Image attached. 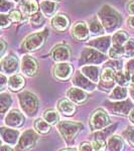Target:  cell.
I'll return each mask as SVG.
<instances>
[{"label":"cell","mask_w":134,"mask_h":151,"mask_svg":"<svg viewBox=\"0 0 134 151\" xmlns=\"http://www.w3.org/2000/svg\"><path fill=\"white\" fill-rule=\"evenodd\" d=\"M38 9V4L35 0H26L21 5V10L26 16H30L36 13Z\"/></svg>","instance_id":"d4e9b609"},{"label":"cell","mask_w":134,"mask_h":151,"mask_svg":"<svg viewBox=\"0 0 134 151\" xmlns=\"http://www.w3.org/2000/svg\"><path fill=\"white\" fill-rule=\"evenodd\" d=\"M47 35V31H40V32H35L26 36L22 42L23 50H27V52H35V50L40 48L45 43Z\"/></svg>","instance_id":"277c9868"},{"label":"cell","mask_w":134,"mask_h":151,"mask_svg":"<svg viewBox=\"0 0 134 151\" xmlns=\"http://www.w3.org/2000/svg\"><path fill=\"white\" fill-rule=\"evenodd\" d=\"M83 128V125L78 122H72V121H61L58 123V130L63 136V138L67 143L71 144L74 142L75 138Z\"/></svg>","instance_id":"7a4b0ae2"},{"label":"cell","mask_w":134,"mask_h":151,"mask_svg":"<svg viewBox=\"0 0 134 151\" xmlns=\"http://www.w3.org/2000/svg\"><path fill=\"white\" fill-rule=\"evenodd\" d=\"M12 104V98L9 94L2 93L0 95V109H1V113L4 114L8 110L9 107Z\"/></svg>","instance_id":"f1b7e54d"},{"label":"cell","mask_w":134,"mask_h":151,"mask_svg":"<svg viewBox=\"0 0 134 151\" xmlns=\"http://www.w3.org/2000/svg\"><path fill=\"white\" fill-rule=\"evenodd\" d=\"M123 55H125V50L122 45H113V47L109 50V57L112 58H119Z\"/></svg>","instance_id":"836d02e7"},{"label":"cell","mask_w":134,"mask_h":151,"mask_svg":"<svg viewBox=\"0 0 134 151\" xmlns=\"http://www.w3.org/2000/svg\"><path fill=\"white\" fill-rule=\"evenodd\" d=\"M69 19L66 15L63 14H58L55 15V17L52 20V25L55 29H57L58 31H64L68 28L69 26Z\"/></svg>","instance_id":"44dd1931"},{"label":"cell","mask_w":134,"mask_h":151,"mask_svg":"<svg viewBox=\"0 0 134 151\" xmlns=\"http://www.w3.org/2000/svg\"><path fill=\"white\" fill-rule=\"evenodd\" d=\"M127 10L130 14L134 15V1H131L127 5Z\"/></svg>","instance_id":"ee69618b"},{"label":"cell","mask_w":134,"mask_h":151,"mask_svg":"<svg viewBox=\"0 0 134 151\" xmlns=\"http://www.w3.org/2000/svg\"><path fill=\"white\" fill-rule=\"evenodd\" d=\"M131 81V75L126 70V72H122V70H119V72L116 73L115 75V82L119 86H128L130 84Z\"/></svg>","instance_id":"484cf974"},{"label":"cell","mask_w":134,"mask_h":151,"mask_svg":"<svg viewBox=\"0 0 134 151\" xmlns=\"http://www.w3.org/2000/svg\"><path fill=\"white\" fill-rule=\"evenodd\" d=\"M21 70L28 77H32L37 70V63L30 55H24L21 60Z\"/></svg>","instance_id":"7c38bea8"},{"label":"cell","mask_w":134,"mask_h":151,"mask_svg":"<svg viewBox=\"0 0 134 151\" xmlns=\"http://www.w3.org/2000/svg\"><path fill=\"white\" fill-rule=\"evenodd\" d=\"M53 1H57V0H53Z\"/></svg>","instance_id":"db71d44e"},{"label":"cell","mask_w":134,"mask_h":151,"mask_svg":"<svg viewBox=\"0 0 134 151\" xmlns=\"http://www.w3.org/2000/svg\"><path fill=\"white\" fill-rule=\"evenodd\" d=\"M1 45H2V48H1V55H3V52H4V50H5V47H6V45H5V42H4V40H1Z\"/></svg>","instance_id":"c3c4849f"},{"label":"cell","mask_w":134,"mask_h":151,"mask_svg":"<svg viewBox=\"0 0 134 151\" xmlns=\"http://www.w3.org/2000/svg\"><path fill=\"white\" fill-rule=\"evenodd\" d=\"M90 29L84 21H80L74 24L72 28V33L74 37L78 40H86L90 35Z\"/></svg>","instance_id":"5bb4252c"},{"label":"cell","mask_w":134,"mask_h":151,"mask_svg":"<svg viewBox=\"0 0 134 151\" xmlns=\"http://www.w3.org/2000/svg\"><path fill=\"white\" fill-rule=\"evenodd\" d=\"M0 23H1V27L2 28H6V27H9L11 24V19L9 16L5 15V14L2 13L0 15Z\"/></svg>","instance_id":"f35d334b"},{"label":"cell","mask_w":134,"mask_h":151,"mask_svg":"<svg viewBox=\"0 0 134 151\" xmlns=\"http://www.w3.org/2000/svg\"><path fill=\"white\" fill-rule=\"evenodd\" d=\"M127 40H128V35L124 30L117 31L112 36V43L116 45H123L124 43L127 42Z\"/></svg>","instance_id":"83f0119b"},{"label":"cell","mask_w":134,"mask_h":151,"mask_svg":"<svg viewBox=\"0 0 134 151\" xmlns=\"http://www.w3.org/2000/svg\"><path fill=\"white\" fill-rule=\"evenodd\" d=\"M123 136L131 145L134 146V127H128L123 132Z\"/></svg>","instance_id":"8d00e7d4"},{"label":"cell","mask_w":134,"mask_h":151,"mask_svg":"<svg viewBox=\"0 0 134 151\" xmlns=\"http://www.w3.org/2000/svg\"><path fill=\"white\" fill-rule=\"evenodd\" d=\"M24 84H25V81H24L23 78L19 75L11 76L8 80V83H7V85H8L9 89H10L11 91H19V90L23 88Z\"/></svg>","instance_id":"603a6c76"},{"label":"cell","mask_w":134,"mask_h":151,"mask_svg":"<svg viewBox=\"0 0 134 151\" xmlns=\"http://www.w3.org/2000/svg\"><path fill=\"white\" fill-rule=\"evenodd\" d=\"M25 118L22 115V113H20L18 110L14 109V110L10 111L8 113V115L5 118V124L8 127L11 128H18L24 123Z\"/></svg>","instance_id":"8fae6325"},{"label":"cell","mask_w":134,"mask_h":151,"mask_svg":"<svg viewBox=\"0 0 134 151\" xmlns=\"http://www.w3.org/2000/svg\"><path fill=\"white\" fill-rule=\"evenodd\" d=\"M9 17L12 21H19L21 19V14L18 10H12L9 14Z\"/></svg>","instance_id":"b9f144b4"},{"label":"cell","mask_w":134,"mask_h":151,"mask_svg":"<svg viewBox=\"0 0 134 151\" xmlns=\"http://www.w3.org/2000/svg\"><path fill=\"white\" fill-rule=\"evenodd\" d=\"M108 149L109 151H123L124 142L122 138L118 135L111 136L108 140Z\"/></svg>","instance_id":"cb8c5ba5"},{"label":"cell","mask_w":134,"mask_h":151,"mask_svg":"<svg viewBox=\"0 0 134 151\" xmlns=\"http://www.w3.org/2000/svg\"><path fill=\"white\" fill-rule=\"evenodd\" d=\"M7 1H10V0H7Z\"/></svg>","instance_id":"11a10c76"},{"label":"cell","mask_w":134,"mask_h":151,"mask_svg":"<svg viewBox=\"0 0 134 151\" xmlns=\"http://www.w3.org/2000/svg\"><path fill=\"white\" fill-rule=\"evenodd\" d=\"M127 23H128V25L130 26V27L134 28V16H131V17H129L127 19Z\"/></svg>","instance_id":"bcb514c9"},{"label":"cell","mask_w":134,"mask_h":151,"mask_svg":"<svg viewBox=\"0 0 134 151\" xmlns=\"http://www.w3.org/2000/svg\"><path fill=\"white\" fill-rule=\"evenodd\" d=\"M90 32L94 35H101L104 32V27L98 19H93L89 22Z\"/></svg>","instance_id":"f546056e"},{"label":"cell","mask_w":134,"mask_h":151,"mask_svg":"<svg viewBox=\"0 0 134 151\" xmlns=\"http://www.w3.org/2000/svg\"><path fill=\"white\" fill-rule=\"evenodd\" d=\"M73 84L76 87L80 88V89L86 90V91H94L96 89V86L94 85V83L90 81L89 79L82 74V73H77L75 75L74 79H73Z\"/></svg>","instance_id":"4fadbf2b"},{"label":"cell","mask_w":134,"mask_h":151,"mask_svg":"<svg viewBox=\"0 0 134 151\" xmlns=\"http://www.w3.org/2000/svg\"><path fill=\"white\" fill-rule=\"evenodd\" d=\"M115 70L113 68L111 67H106L104 68L103 72L101 73V80L102 82H106V83H110L115 81Z\"/></svg>","instance_id":"1f68e13d"},{"label":"cell","mask_w":134,"mask_h":151,"mask_svg":"<svg viewBox=\"0 0 134 151\" xmlns=\"http://www.w3.org/2000/svg\"><path fill=\"white\" fill-rule=\"evenodd\" d=\"M72 65L65 62L58 63L53 68V75L58 80H61V81H67L68 79H70V77L72 76Z\"/></svg>","instance_id":"30bf717a"},{"label":"cell","mask_w":134,"mask_h":151,"mask_svg":"<svg viewBox=\"0 0 134 151\" xmlns=\"http://www.w3.org/2000/svg\"><path fill=\"white\" fill-rule=\"evenodd\" d=\"M58 109L65 116H72L76 112V106L74 105V103L71 100H67V99L61 100L58 102Z\"/></svg>","instance_id":"d6986e66"},{"label":"cell","mask_w":134,"mask_h":151,"mask_svg":"<svg viewBox=\"0 0 134 151\" xmlns=\"http://www.w3.org/2000/svg\"><path fill=\"white\" fill-rule=\"evenodd\" d=\"M129 119H130V121L134 124V110H132L130 112V114H129Z\"/></svg>","instance_id":"681fc988"},{"label":"cell","mask_w":134,"mask_h":151,"mask_svg":"<svg viewBox=\"0 0 134 151\" xmlns=\"http://www.w3.org/2000/svg\"><path fill=\"white\" fill-rule=\"evenodd\" d=\"M130 86L131 88L134 87V75H131V81H130Z\"/></svg>","instance_id":"816d5d0a"},{"label":"cell","mask_w":134,"mask_h":151,"mask_svg":"<svg viewBox=\"0 0 134 151\" xmlns=\"http://www.w3.org/2000/svg\"><path fill=\"white\" fill-rule=\"evenodd\" d=\"M98 16L104 29L108 32H112L116 28H118L122 21L120 14L109 5L102 6L98 13Z\"/></svg>","instance_id":"6da1fadb"},{"label":"cell","mask_w":134,"mask_h":151,"mask_svg":"<svg viewBox=\"0 0 134 151\" xmlns=\"http://www.w3.org/2000/svg\"><path fill=\"white\" fill-rule=\"evenodd\" d=\"M79 150L80 151H94V148H93V145H92L91 143L83 142L80 144Z\"/></svg>","instance_id":"60d3db41"},{"label":"cell","mask_w":134,"mask_h":151,"mask_svg":"<svg viewBox=\"0 0 134 151\" xmlns=\"http://www.w3.org/2000/svg\"><path fill=\"white\" fill-rule=\"evenodd\" d=\"M62 151H77V150L74 149V148H68V149H65V150H62Z\"/></svg>","instance_id":"f5cc1de1"},{"label":"cell","mask_w":134,"mask_h":151,"mask_svg":"<svg viewBox=\"0 0 134 151\" xmlns=\"http://www.w3.org/2000/svg\"><path fill=\"white\" fill-rule=\"evenodd\" d=\"M126 70H127L130 75H134V58L130 60L127 64H126Z\"/></svg>","instance_id":"7bdbcfd3"},{"label":"cell","mask_w":134,"mask_h":151,"mask_svg":"<svg viewBox=\"0 0 134 151\" xmlns=\"http://www.w3.org/2000/svg\"><path fill=\"white\" fill-rule=\"evenodd\" d=\"M129 93H130L131 98H132V99L134 100V87H133V88H131L130 91H129Z\"/></svg>","instance_id":"f907efd6"},{"label":"cell","mask_w":134,"mask_h":151,"mask_svg":"<svg viewBox=\"0 0 134 151\" xmlns=\"http://www.w3.org/2000/svg\"><path fill=\"white\" fill-rule=\"evenodd\" d=\"M0 133H1L3 142H5L8 145H15L19 140V132L17 130L2 127L0 129Z\"/></svg>","instance_id":"9a60e30c"},{"label":"cell","mask_w":134,"mask_h":151,"mask_svg":"<svg viewBox=\"0 0 134 151\" xmlns=\"http://www.w3.org/2000/svg\"><path fill=\"white\" fill-rule=\"evenodd\" d=\"M125 55L128 58H134V40H128L125 43Z\"/></svg>","instance_id":"e575fe53"},{"label":"cell","mask_w":134,"mask_h":151,"mask_svg":"<svg viewBox=\"0 0 134 151\" xmlns=\"http://www.w3.org/2000/svg\"><path fill=\"white\" fill-rule=\"evenodd\" d=\"M90 124H91V128L93 131L102 130L110 124V118L105 111L99 109V110L95 111L93 115L91 116Z\"/></svg>","instance_id":"52a82bcc"},{"label":"cell","mask_w":134,"mask_h":151,"mask_svg":"<svg viewBox=\"0 0 134 151\" xmlns=\"http://www.w3.org/2000/svg\"><path fill=\"white\" fill-rule=\"evenodd\" d=\"M81 72L84 76H86L90 81L93 83H97L99 81L100 72L99 68L96 65H84L81 68Z\"/></svg>","instance_id":"ffe728a7"},{"label":"cell","mask_w":134,"mask_h":151,"mask_svg":"<svg viewBox=\"0 0 134 151\" xmlns=\"http://www.w3.org/2000/svg\"><path fill=\"white\" fill-rule=\"evenodd\" d=\"M13 7V4H11L9 1L7 0H0V10L3 13V12H6Z\"/></svg>","instance_id":"ab89813d"},{"label":"cell","mask_w":134,"mask_h":151,"mask_svg":"<svg viewBox=\"0 0 134 151\" xmlns=\"http://www.w3.org/2000/svg\"><path fill=\"white\" fill-rule=\"evenodd\" d=\"M108 109L115 115H122V116H129L130 112L132 111L133 105L129 101H122L117 102V103H111L107 105Z\"/></svg>","instance_id":"ba28073f"},{"label":"cell","mask_w":134,"mask_h":151,"mask_svg":"<svg viewBox=\"0 0 134 151\" xmlns=\"http://www.w3.org/2000/svg\"><path fill=\"white\" fill-rule=\"evenodd\" d=\"M43 22H45V18H43V14L35 13V14H33V15H31L30 23L32 24L33 26H40Z\"/></svg>","instance_id":"d590c367"},{"label":"cell","mask_w":134,"mask_h":151,"mask_svg":"<svg viewBox=\"0 0 134 151\" xmlns=\"http://www.w3.org/2000/svg\"><path fill=\"white\" fill-rule=\"evenodd\" d=\"M18 97L21 110L28 116H35L38 108V101L35 95L29 92H23Z\"/></svg>","instance_id":"3957f363"},{"label":"cell","mask_w":134,"mask_h":151,"mask_svg":"<svg viewBox=\"0 0 134 151\" xmlns=\"http://www.w3.org/2000/svg\"><path fill=\"white\" fill-rule=\"evenodd\" d=\"M111 41H112V38H110L109 36H104V37L95 38V40L89 41L88 45L95 48V50H99V52H105L108 50V48L110 47Z\"/></svg>","instance_id":"2e32d148"},{"label":"cell","mask_w":134,"mask_h":151,"mask_svg":"<svg viewBox=\"0 0 134 151\" xmlns=\"http://www.w3.org/2000/svg\"><path fill=\"white\" fill-rule=\"evenodd\" d=\"M35 128L38 133L47 134L50 130V124H48L45 119H37L35 122Z\"/></svg>","instance_id":"4dcf8cb0"},{"label":"cell","mask_w":134,"mask_h":151,"mask_svg":"<svg viewBox=\"0 0 134 151\" xmlns=\"http://www.w3.org/2000/svg\"><path fill=\"white\" fill-rule=\"evenodd\" d=\"M40 9L43 15L50 17L55 13L57 3L55 1H52V0H45V1L40 2Z\"/></svg>","instance_id":"7402d4cb"},{"label":"cell","mask_w":134,"mask_h":151,"mask_svg":"<svg viewBox=\"0 0 134 151\" xmlns=\"http://www.w3.org/2000/svg\"><path fill=\"white\" fill-rule=\"evenodd\" d=\"M36 141H37V135L35 134V131L32 129H29V130L24 131L22 135L19 137L17 147L16 150L17 151H28L32 149L36 144Z\"/></svg>","instance_id":"8992f818"},{"label":"cell","mask_w":134,"mask_h":151,"mask_svg":"<svg viewBox=\"0 0 134 151\" xmlns=\"http://www.w3.org/2000/svg\"><path fill=\"white\" fill-rule=\"evenodd\" d=\"M0 79H1V90H3L4 86H5L6 83H8V81L6 80V78H5V76H4V75L0 76Z\"/></svg>","instance_id":"f6af8a7d"},{"label":"cell","mask_w":134,"mask_h":151,"mask_svg":"<svg viewBox=\"0 0 134 151\" xmlns=\"http://www.w3.org/2000/svg\"><path fill=\"white\" fill-rule=\"evenodd\" d=\"M67 97L73 103L76 104H83L88 99L87 94L80 88H71V89H69L67 92Z\"/></svg>","instance_id":"e0dca14e"},{"label":"cell","mask_w":134,"mask_h":151,"mask_svg":"<svg viewBox=\"0 0 134 151\" xmlns=\"http://www.w3.org/2000/svg\"><path fill=\"white\" fill-rule=\"evenodd\" d=\"M70 58V50L66 45H58L53 50V58L55 62L64 63Z\"/></svg>","instance_id":"ac0fdd59"},{"label":"cell","mask_w":134,"mask_h":151,"mask_svg":"<svg viewBox=\"0 0 134 151\" xmlns=\"http://www.w3.org/2000/svg\"><path fill=\"white\" fill-rule=\"evenodd\" d=\"M43 119L50 125H55L60 121V116H58V113L57 111L48 110L43 113Z\"/></svg>","instance_id":"d6a6232c"},{"label":"cell","mask_w":134,"mask_h":151,"mask_svg":"<svg viewBox=\"0 0 134 151\" xmlns=\"http://www.w3.org/2000/svg\"><path fill=\"white\" fill-rule=\"evenodd\" d=\"M18 70V58L13 53H10L7 57L2 58L1 60V70L2 73L13 74Z\"/></svg>","instance_id":"9c48e42d"},{"label":"cell","mask_w":134,"mask_h":151,"mask_svg":"<svg viewBox=\"0 0 134 151\" xmlns=\"http://www.w3.org/2000/svg\"><path fill=\"white\" fill-rule=\"evenodd\" d=\"M128 91L122 86L116 87L113 89V91L111 92L110 94V99L112 100H117V101H121V100H124L127 97Z\"/></svg>","instance_id":"4316f807"},{"label":"cell","mask_w":134,"mask_h":151,"mask_svg":"<svg viewBox=\"0 0 134 151\" xmlns=\"http://www.w3.org/2000/svg\"><path fill=\"white\" fill-rule=\"evenodd\" d=\"M95 151H105L106 149V142L103 139H96L92 143Z\"/></svg>","instance_id":"74e56055"},{"label":"cell","mask_w":134,"mask_h":151,"mask_svg":"<svg viewBox=\"0 0 134 151\" xmlns=\"http://www.w3.org/2000/svg\"><path fill=\"white\" fill-rule=\"evenodd\" d=\"M1 151H12V149L9 147L8 145H2L1 146Z\"/></svg>","instance_id":"7dc6e473"},{"label":"cell","mask_w":134,"mask_h":151,"mask_svg":"<svg viewBox=\"0 0 134 151\" xmlns=\"http://www.w3.org/2000/svg\"><path fill=\"white\" fill-rule=\"evenodd\" d=\"M106 60V57L103 52L95 50V48H85L81 53L80 58V64L87 65V64H95L98 65Z\"/></svg>","instance_id":"5b68a950"}]
</instances>
